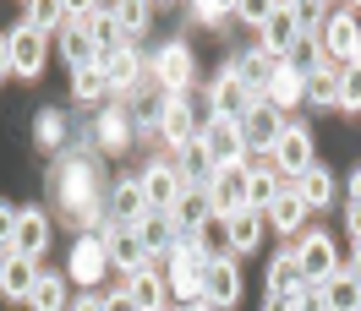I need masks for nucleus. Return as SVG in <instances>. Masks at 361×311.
Listing matches in <instances>:
<instances>
[{
  "label": "nucleus",
  "instance_id": "obj_47",
  "mask_svg": "<svg viewBox=\"0 0 361 311\" xmlns=\"http://www.w3.org/2000/svg\"><path fill=\"white\" fill-rule=\"evenodd\" d=\"M104 311H137V306H132V295L121 289V295H110V300H104Z\"/></svg>",
  "mask_w": 361,
  "mask_h": 311
},
{
  "label": "nucleus",
  "instance_id": "obj_14",
  "mask_svg": "<svg viewBox=\"0 0 361 311\" xmlns=\"http://www.w3.org/2000/svg\"><path fill=\"white\" fill-rule=\"evenodd\" d=\"M142 197H148V213H170L176 197H180V170H170V164H148Z\"/></svg>",
  "mask_w": 361,
  "mask_h": 311
},
{
  "label": "nucleus",
  "instance_id": "obj_25",
  "mask_svg": "<svg viewBox=\"0 0 361 311\" xmlns=\"http://www.w3.org/2000/svg\"><path fill=\"white\" fill-rule=\"evenodd\" d=\"M263 213L257 208H241V213H225V229H230V251H252V246L263 241Z\"/></svg>",
  "mask_w": 361,
  "mask_h": 311
},
{
  "label": "nucleus",
  "instance_id": "obj_8",
  "mask_svg": "<svg viewBox=\"0 0 361 311\" xmlns=\"http://www.w3.org/2000/svg\"><path fill=\"white\" fill-rule=\"evenodd\" d=\"M6 44H11V71L17 77H39L44 71V33H33L27 23H17L11 33H6Z\"/></svg>",
  "mask_w": 361,
  "mask_h": 311
},
{
  "label": "nucleus",
  "instance_id": "obj_3",
  "mask_svg": "<svg viewBox=\"0 0 361 311\" xmlns=\"http://www.w3.org/2000/svg\"><path fill=\"white\" fill-rule=\"evenodd\" d=\"M197 142H203V153L214 158V170H225V164H241L247 153V142H241V126L225 120V115H214L208 126H197Z\"/></svg>",
  "mask_w": 361,
  "mask_h": 311
},
{
  "label": "nucleus",
  "instance_id": "obj_48",
  "mask_svg": "<svg viewBox=\"0 0 361 311\" xmlns=\"http://www.w3.org/2000/svg\"><path fill=\"white\" fill-rule=\"evenodd\" d=\"M345 224H350V235L361 241V202H356V197H350V219H345Z\"/></svg>",
  "mask_w": 361,
  "mask_h": 311
},
{
  "label": "nucleus",
  "instance_id": "obj_42",
  "mask_svg": "<svg viewBox=\"0 0 361 311\" xmlns=\"http://www.w3.org/2000/svg\"><path fill=\"white\" fill-rule=\"evenodd\" d=\"M99 93H110L104 71H99V66H82V71H77V99H82V104H93Z\"/></svg>",
  "mask_w": 361,
  "mask_h": 311
},
{
  "label": "nucleus",
  "instance_id": "obj_19",
  "mask_svg": "<svg viewBox=\"0 0 361 311\" xmlns=\"http://www.w3.org/2000/svg\"><path fill=\"white\" fill-rule=\"evenodd\" d=\"M154 71H159V82H164V93H186V82H192V49L186 44H164Z\"/></svg>",
  "mask_w": 361,
  "mask_h": 311
},
{
  "label": "nucleus",
  "instance_id": "obj_44",
  "mask_svg": "<svg viewBox=\"0 0 361 311\" xmlns=\"http://www.w3.org/2000/svg\"><path fill=\"white\" fill-rule=\"evenodd\" d=\"M225 6H219V0H197V23H208V27H225Z\"/></svg>",
  "mask_w": 361,
  "mask_h": 311
},
{
  "label": "nucleus",
  "instance_id": "obj_38",
  "mask_svg": "<svg viewBox=\"0 0 361 311\" xmlns=\"http://www.w3.org/2000/svg\"><path fill=\"white\" fill-rule=\"evenodd\" d=\"M27 300H33V311H61V306H66V284L49 279V273H39V284H33Z\"/></svg>",
  "mask_w": 361,
  "mask_h": 311
},
{
  "label": "nucleus",
  "instance_id": "obj_12",
  "mask_svg": "<svg viewBox=\"0 0 361 311\" xmlns=\"http://www.w3.org/2000/svg\"><path fill=\"white\" fill-rule=\"evenodd\" d=\"M44 246H49V213H44V208H17L11 251H17V257H39Z\"/></svg>",
  "mask_w": 361,
  "mask_h": 311
},
{
  "label": "nucleus",
  "instance_id": "obj_4",
  "mask_svg": "<svg viewBox=\"0 0 361 311\" xmlns=\"http://www.w3.org/2000/svg\"><path fill=\"white\" fill-rule=\"evenodd\" d=\"M274 71H279V61H274V55H269L263 44H257V49H241V55L230 61V77H235V82H241V88H247L252 99H263V93H269Z\"/></svg>",
  "mask_w": 361,
  "mask_h": 311
},
{
  "label": "nucleus",
  "instance_id": "obj_46",
  "mask_svg": "<svg viewBox=\"0 0 361 311\" xmlns=\"http://www.w3.org/2000/svg\"><path fill=\"white\" fill-rule=\"evenodd\" d=\"M269 11H274V6H263V0H241V23L263 27V23H269Z\"/></svg>",
  "mask_w": 361,
  "mask_h": 311
},
{
  "label": "nucleus",
  "instance_id": "obj_24",
  "mask_svg": "<svg viewBox=\"0 0 361 311\" xmlns=\"http://www.w3.org/2000/svg\"><path fill=\"white\" fill-rule=\"evenodd\" d=\"M301 289H312L307 284V273H301V262H295V251H285V257H274L269 262V295H301Z\"/></svg>",
  "mask_w": 361,
  "mask_h": 311
},
{
  "label": "nucleus",
  "instance_id": "obj_40",
  "mask_svg": "<svg viewBox=\"0 0 361 311\" xmlns=\"http://www.w3.org/2000/svg\"><path fill=\"white\" fill-rule=\"evenodd\" d=\"M33 132H39V148H49V153H55V148L66 142V120H61L55 110H44V115H39V126H33Z\"/></svg>",
  "mask_w": 361,
  "mask_h": 311
},
{
  "label": "nucleus",
  "instance_id": "obj_21",
  "mask_svg": "<svg viewBox=\"0 0 361 311\" xmlns=\"http://www.w3.org/2000/svg\"><path fill=\"white\" fill-rule=\"evenodd\" d=\"M263 219H269L279 235H295V229H301V219H307V202L295 197V186H279V197L269 202V213H263Z\"/></svg>",
  "mask_w": 361,
  "mask_h": 311
},
{
  "label": "nucleus",
  "instance_id": "obj_2",
  "mask_svg": "<svg viewBox=\"0 0 361 311\" xmlns=\"http://www.w3.org/2000/svg\"><path fill=\"white\" fill-rule=\"evenodd\" d=\"M235 126H241V142H247V148H257V153H269L274 142L285 137V110H274L269 99H252V110L241 115Z\"/></svg>",
  "mask_w": 361,
  "mask_h": 311
},
{
  "label": "nucleus",
  "instance_id": "obj_26",
  "mask_svg": "<svg viewBox=\"0 0 361 311\" xmlns=\"http://www.w3.org/2000/svg\"><path fill=\"white\" fill-rule=\"evenodd\" d=\"M61 55L71 61V71H82V66H99V49H93V39L82 33V23L71 17L66 33H61Z\"/></svg>",
  "mask_w": 361,
  "mask_h": 311
},
{
  "label": "nucleus",
  "instance_id": "obj_35",
  "mask_svg": "<svg viewBox=\"0 0 361 311\" xmlns=\"http://www.w3.org/2000/svg\"><path fill=\"white\" fill-rule=\"evenodd\" d=\"M110 17L126 39H142V33H148V6H142V0H121V6H110Z\"/></svg>",
  "mask_w": 361,
  "mask_h": 311
},
{
  "label": "nucleus",
  "instance_id": "obj_23",
  "mask_svg": "<svg viewBox=\"0 0 361 311\" xmlns=\"http://www.w3.org/2000/svg\"><path fill=\"white\" fill-rule=\"evenodd\" d=\"M33 284H39V267H33V257H6V273H0V295H11V300H27L33 295Z\"/></svg>",
  "mask_w": 361,
  "mask_h": 311
},
{
  "label": "nucleus",
  "instance_id": "obj_41",
  "mask_svg": "<svg viewBox=\"0 0 361 311\" xmlns=\"http://www.w3.org/2000/svg\"><path fill=\"white\" fill-rule=\"evenodd\" d=\"M339 104H345V110H361V61L356 66H339Z\"/></svg>",
  "mask_w": 361,
  "mask_h": 311
},
{
  "label": "nucleus",
  "instance_id": "obj_20",
  "mask_svg": "<svg viewBox=\"0 0 361 311\" xmlns=\"http://www.w3.org/2000/svg\"><path fill=\"white\" fill-rule=\"evenodd\" d=\"M110 213H115V224H142V219H148L142 180H115V191H110Z\"/></svg>",
  "mask_w": 361,
  "mask_h": 311
},
{
  "label": "nucleus",
  "instance_id": "obj_36",
  "mask_svg": "<svg viewBox=\"0 0 361 311\" xmlns=\"http://www.w3.org/2000/svg\"><path fill=\"white\" fill-rule=\"evenodd\" d=\"M126 137H132V115H126V104L99 115V142H104V148H126Z\"/></svg>",
  "mask_w": 361,
  "mask_h": 311
},
{
  "label": "nucleus",
  "instance_id": "obj_33",
  "mask_svg": "<svg viewBox=\"0 0 361 311\" xmlns=\"http://www.w3.org/2000/svg\"><path fill=\"white\" fill-rule=\"evenodd\" d=\"M192 241H197V251H203V262H225V251H230V229H225V219L214 213V219H208L203 229L192 235Z\"/></svg>",
  "mask_w": 361,
  "mask_h": 311
},
{
  "label": "nucleus",
  "instance_id": "obj_51",
  "mask_svg": "<svg viewBox=\"0 0 361 311\" xmlns=\"http://www.w3.org/2000/svg\"><path fill=\"white\" fill-rule=\"evenodd\" d=\"M71 311H104V300H93V295H88V300H77Z\"/></svg>",
  "mask_w": 361,
  "mask_h": 311
},
{
  "label": "nucleus",
  "instance_id": "obj_9",
  "mask_svg": "<svg viewBox=\"0 0 361 311\" xmlns=\"http://www.w3.org/2000/svg\"><path fill=\"white\" fill-rule=\"evenodd\" d=\"M214 219V202H208V186H180L176 208H170V224H176V235H197L203 224Z\"/></svg>",
  "mask_w": 361,
  "mask_h": 311
},
{
  "label": "nucleus",
  "instance_id": "obj_28",
  "mask_svg": "<svg viewBox=\"0 0 361 311\" xmlns=\"http://www.w3.org/2000/svg\"><path fill=\"white\" fill-rule=\"evenodd\" d=\"M295 197L307 202V208H323V202L334 197V180H329V170H323V164L301 170V175H295Z\"/></svg>",
  "mask_w": 361,
  "mask_h": 311
},
{
  "label": "nucleus",
  "instance_id": "obj_29",
  "mask_svg": "<svg viewBox=\"0 0 361 311\" xmlns=\"http://www.w3.org/2000/svg\"><path fill=\"white\" fill-rule=\"evenodd\" d=\"M137 235H142V246H148V257L176 251V224H170V213H148V219L137 224Z\"/></svg>",
  "mask_w": 361,
  "mask_h": 311
},
{
  "label": "nucleus",
  "instance_id": "obj_22",
  "mask_svg": "<svg viewBox=\"0 0 361 311\" xmlns=\"http://www.w3.org/2000/svg\"><path fill=\"white\" fill-rule=\"evenodd\" d=\"M252 110V93L230 77V66L219 71V82H214V115H225V120H241V115Z\"/></svg>",
  "mask_w": 361,
  "mask_h": 311
},
{
  "label": "nucleus",
  "instance_id": "obj_16",
  "mask_svg": "<svg viewBox=\"0 0 361 311\" xmlns=\"http://www.w3.org/2000/svg\"><path fill=\"white\" fill-rule=\"evenodd\" d=\"M104 267H110V251L99 235H82V241L71 246V279H82V284H99L104 279Z\"/></svg>",
  "mask_w": 361,
  "mask_h": 311
},
{
  "label": "nucleus",
  "instance_id": "obj_53",
  "mask_svg": "<svg viewBox=\"0 0 361 311\" xmlns=\"http://www.w3.org/2000/svg\"><path fill=\"white\" fill-rule=\"evenodd\" d=\"M6 257H11V251H6V246H0V273H6Z\"/></svg>",
  "mask_w": 361,
  "mask_h": 311
},
{
  "label": "nucleus",
  "instance_id": "obj_15",
  "mask_svg": "<svg viewBox=\"0 0 361 311\" xmlns=\"http://www.w3.org/2000/svg\"><path fill=\"white\" fill-rule=\"evenodd\" d=\"M295 44H301L295 11H290V6H274V11H269V23H263V49H269L274 61H285V55H290Z\"/></svg>",
  "mask_w": 361,
  "mask_h": 311
},
{
  "label": "nucleus",
  "instance_id": "obj_18",
  "mask_svg": "<svg viewBox=\"0 0 361 311\" xmlns=\"http://www.w3.org/2000/svg\"><path fill=\"white\" fill-rule=\"evenodd\" d=\"M235 295H241V273L230 267V257H225V262H208L203 267V300L219 311V306H230Z\"/></svg>",
  "mask_w": 361,
  "mask_h": 311
},
{
  "label": "nucleus",
  "instance_id": "obj_5",
  "mask_svg": "<svg viewBox=\"0 0 361 311\" xmlns=\"http://www.w3.org/2000/svg\"><path fill=\"white\" fill-rule=\"evenodd\" d=\"M208 202H214L219 219H225V213H241V208H247V164L214 170V180H208Z\"/></svg>",
  "mask_w": 361,
  "mask_h": 311
},
{
  "label": "nucleus",
  "instance_id": "obj_10",
  "mask_svg": "<svg viewBox=\"0 0 361 311\" xmlns=\"http://www.w3.org/2000/svg\"><path fill=\"white\" fill-rule=\"evenodd\" d=\"M323 49L334 55V61H345V66H356L361 61V27L350 11H334L329 23H323Z\"/></svg>",
  "mask_w": 361,
  "mask_h": 311
},
{
  "label": "nucleus",
  "instance_id": "obj_37",
  "mask_svg": "<svg viewBox=\"0 0 361 311\" xmlns=\"http://www.w3.org/2000/svg\"><path fill=\"white\" fill-rule=\"evenodd\" d=\"M279 197V180L269 175V170H257V175H252L247 170V208H257V213H269V202Z\"/></svg>",
  "mask_w": 361,
  "mask_h": 311
},
{
  "label": "nucleus",
  "instance_id": "obj_50",
  "mask_svg": "<svg viewBox=\"0 0 361 311\" xmlns=\"http://www.w3.org/2000/svg\"><path fill=\"white\" fill-rule=\"evenodd\" d=\"M6 71H11V44L0 39V77H6Z\"/></svg>",
  "mask_w": 361,
  "mask_h": 311
},
{
  "label": "nucleus",
  "instance_id": "obj_13",
  "mask_svg": "<svg viewBox=\"0 0 361 311\" xmlns=\"http://www.w3.org/2000/svg\"><path fill=\"white\" fill-rule=\"evenodd\" d=\"M159 137H164L170 148H186V142H197V120H192V104H186V93H170V99H164V115H159Z\"/></svg>",
  "mask_w": 361,
  "mask_h": 311
},
{
  "label": "nucleus",
  "instance_id": "obj_43",
  "mask_svg": "<svg viewBox=\"0 0 361 311\" xmlns=\"http://www.w3.org/2000/svg\"><path fill=\"white\" fill-rule=\"evenodd\" d=\"M290 11H295V27H301V39H307L312 27L329 23V17H323V6H290Z\"/></svg>",
  "mask_w": 361,
  "mask_h": 311
},
{
  "label": "nucleus",
  "instance_id": "obj_45",
  "mask_svg": "<svg viewBox=\"0 0 361 311\" xmlns=\"http://www.w3.org/2000/svg\"><path fill=\"white\" fill-rule=\"evenodd\" d=\"M11 229H17V208L0 202V246H6V251H11Z\"/></svg>",
  "mask_w": 361,
  "mask_h": 311
},
{
  "label": "nucleus",
  "instance_id": "obj_32",
  "mask_svg": "<svg viewBox=\"0 0 361 311\" xmlns=\"http://www.w3.org/2000/svg\"><path fill=\"white\" fill-rule=\"evenodd\" d=\"M99 71H104V82H110V88H137V77H142L132 49H115V55H104V61H99Z\"/></svg>",
  "mask_w": 361,
  "mask_h": 311
},
{
  "label": "nucleus",
  "instance_id": "obj_7",
  "mask_svg": "<svg viewBox=\"0 0 361 311\" xmlns=\"http://www.w3.org/2000/svg\"><path fill=\"white\" fill-rule=\"evenodd\" d=\"M104 251H110V262L126 267V273H142V267L154 262V257H148V246H142V235H137V224H110Z\"/></svg>",
  "mask_w": 361,
  "mask_h": 311
},
{
  "label": "nucleus",
  "instance_id": "obj_49",
  "mask_svg": "<svg viewBox=\"0 0 361 311\" xmlns=\"http://www.w3.org/2000/svg\"><path fill=\"white\" fill-rule=\"evenodd\" d=\"M345 273H350V279L361 284V241H356V257H350V267H345Z\"/></svg>",
  "mask_w": 361,
  "mask_h": 311
},
{
  "label": "nucleus",
  "instance_id": "obj_27",
  "mask_svg": "<svg viewBox=\"0 0 361 311\" xmlns=\"http://www.w3.org/2000/svg\"><path fill=\"white\" fill-rule=\"evenodd\" d=\"M126 295H132V306H137V311H159V306H164V279H159L154 267H142V273H132Z\"/></svg>",
  "mask_w": 361,
  "mask_h": 311
},
{
  "label": "nucleus",
  "instance_id": "obj_11",
  "mask_svg": "<svg viewBox=\"0 0 361 311\" xmlns=\"http://www.w3.org/2000/svg\"><path fill=\"white\" fill-rule=\"evenodd\" d=\"M295 262H301V273H307V284H323L329 273H339V257H334V241L329 235H307V241L295 246Z\"/></svg>",
  "mask_w": 361,
  "mask_h": 311
},
{
  "label": "nucleus",
  "instance_id": "obj_52",
  "mask_svg": "<svg viewBox=\"0 0 361 311\" xmlns=\"http://www.w3.org/2000/svg\"><path fill=\"white\" fill-rule=\"evenodd\" d=\"M350 197L361 202V170H356V175H350Z\"/></svg>",
  "mask_w": 361,
  "mask_h": 311
},
{
  "label": "nucleus",
  "instance_id": "obj_6",
  "mask_svg": "<svg viewBox=\"0 0 361 311\" xmlns=\"http://www.w3.org/2000/svg\"><path fill=\"white\" fill-rule=\"evenodd\" d=\"M269 158H274V170L279 175H301V170H312V132H301V126H285V137L269 148Z\"/></svg>",
  "mask_w": 361,
  "mask_h": 311
},
{
  "label": "nucleus",
  "instance_id": "obj_1",
  "mask_svg": "<svg viewBox=\"0 0 361 311\" xmlns=\"http://www.w3.org/2000/svg\"><path fill=\"white\" fill-rule=\"evenodd\" d=\"M93 180H99L93 158H82V153L66 158V170H61V202H66V213H77V219H93V208H99Z\"/></svg>",
  "mask_w": 361,
  "mask_h": 311
},
{
  "label": "nucleus",
  "instance_id": "obj_34",
  "mask_svg": "<svg viewBox=\"0 0 361 311\" xmlns=\"http://www.w3.org/2000/svg\"><path fill=\"white\" fill-rule=\"evenodd\" d=\"M263 99H269L274 110H290V104H301V77H295V71L279 61V71H274V82H269V93H263Z\"/></svg>",
  "mask_w": 361,
  "mask_h": 311
},
{
  "label": "nucleus",
  "instance_id": "obj_17",
  "mask_svg": "<svg viewBox=\"0 0 361 311\" xmlns=\"http://www.w3.org/2000/svg\"><path fill=\"white\" fill-rule=\"evenodd\" d=\"M317 306L323 311H361V284L339 267V273H329V279L317 284Z\"/></svg>",
  "mask_w": 361,
  "mask_h": 311
},
{
  "label": "nucleus",
  "instance_id": "obj_30",
  "mask_svg": "<svg viewBox=\"0 0 361 311\" xmlns=\"http://www.w3.org/2000/svg\"><path fill=\"white\" fill-rule=\"evenodd\" d=\"M301 99L312 104V110H329V104H339V71H323L317 66L307 82H301Z\"/></svg>",
  "mask_w": 361,
  "mask_h": 311
},
{
  "label": "nucleus",
  "instance_id": "obj_31",
  "mask_svg": "<svg viewBox=\"0 0 361 311\" xmlns=\"http://www.w3.org/2000/svg\"><path fill=\"white\" fill-rule=\"evenodd\" d=\"M214 180V158L203 153V142H186L180 148V186H208Z\"/></svg>",
  "mask_w": 361,
  "mask_h": 311
},
{
  "label": "nucleus",
  "instance_id": "obj_39",
  "mask_svg": "<svg viewBox=\"0 0 361 311\" xmlns=\"http://www.w3.org/2000/svg\"><path fill=\"white\" fill-rule=\"evenodd\" d=\"M23 23L33 27V33H49V27H61V23H66V6H55V0H33Z\"/></svg>",
  "mask_w": 361,
  "mask_h": 311
}]
</instances>
